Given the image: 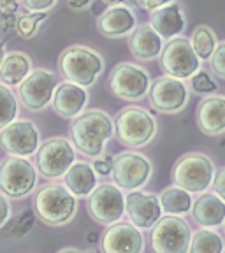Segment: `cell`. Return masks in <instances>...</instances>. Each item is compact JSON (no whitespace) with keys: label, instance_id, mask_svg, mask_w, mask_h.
<instances>
[{"label":"cell","instance_id":"cell-41","mask_svg":"<svg viewBox=\"0 0 225 253\" xmlns=\"http://www.w3.org/2000/svg\"><path fill=\"white\" fill-rule=\"evenodd\" d=\"M104 2H107V4H127V5H131L132 7V2H134V0H104Z\"/></svg>","mask_w":225,"mask_h":253},{"label":"cell","instance_id":"cell-13","mask_svg":"<svg viewBox=\"0 0 225 253\" xmlns=\"http://www.w3.org/2000/svg\"><path fill=\"white\" fill-rule=\"evenodd\" d=\"M88 213L100 225H111L125 213V197L122 188L113 183L97 185L88 195Z\"/></svg>","mask_w":225,"mask_h":253},{"label":"cell","instance_id":"cell-5","mask_svg":"<svg viewBox=\"0 0 225 253\" xmlns=\"http://www.w3.org/2000/svg\"><path fill=\"white\" fill-rule=\"evenodd\" d=\"M215 181V166L202 153H186L173 167V183L188 190L190 194H202Z\"/></svg>","mask_w":225,"mask_h":253},{"label":"cell","instance_id":"cell-46","mask_svg":"<svg viewBox=\"0 0 225 253\" xmlns=\"http://www.w3.org/2000/svg\"><path fill=\"white\" fill-rule=\"evenodd\" d=\"M224 227H225V225H224Z\"/></svg>","mask_w":225,"mask_h":253},{"label":"cell","instance_id":"cell-3","mask_svg":"<svg viewBox=\"0 0 225 253\" xmlns=\"http://www.w3.org/2000/svg\"><path fill=\"white\" fill-rule=\"evenodd\" d=\"M115 134L127 148L146 146L157 134V120L144 107L127 106L115 118Z\"/></svg>","mask_w":225,"mask_h":253},{"label":"cell","instance_id":"cell-23","mask_svg":"<svg viewBox=\"0 0 225 253\" xmlns=\"http://www.w3.org/2000/svg\"><path fill=\"white\" fill-rule=\"evenodd\" d=\"M63 185L76 197H88L97 186V170L87 162H74L63 174Z\"/></svg>","mask_w":225,"mask_h":253},{"label":"cell","instance_id":"cell-34","mask_svg":"<svg viewBox=\"0 0 225 253\" xmlns=\"http://www.w3.org/2000/svg\"><path fill=\"white\" fill-rule=\"evenodd\" d=\"M58 0H21L25 9L28 11H49L51 7H55V4Z\"/></svg>","mask_w":225,"mask_h":253},{"label":"cell","instance_id":"cell-16","mask_svg":"<svg viewBox=\"0 0 225 253\" xmlns=\"http://www.w3.org/2000/svg\"><path fill=\"white\" fill-rule=\"evenodd\" d=\"M100 248L106 253H141L144 250V237L132 221H115L102 234Z\"/></svg>","mask_w":225,"mask_h":253},{"label":"cell","instance_id":"cell-37","mask_svg":"<svg viewBox=\"0 0 225 253\" xmlns=\"http://www.w3.org/2000/svg\"><path fill=\"white\" fill-rule=\"evenodd\" d=\"M9 218H11V204L7 201V195L0 194V227L5 225Z\"/></svg>","mask_w":225,"mask_h":253},{"label":"cell","instance_id":"cell-15","mask_svg":"<svg viewBox=\"0 0 225 253\" xmlns=\"http://www.w3.org/2000/svg\"><path fill=\"white\" fill-rule=\"evenodd\" d=\"M41 135L30 120H14L0 130V148L7 155L30 157L39 150Z\"/></svg>","mask_w":225,"mask_h":253},{"label":"cell","instance_id":"cell-19","mask_svg":"<svg viewBox=\"0 0 225 253\" xmlns=\"http://www.w3.org/2000/svg\"><path fill=\"white\" fill-rule=\"evenodd\" d=\"M135 23L137 21H135V16L131 7L115 4L99 16L97 28L104 37L118 39V37H125L127 34L134 32Z\"/></svg>","mask_w":225,"mask_h":253},{"label":"cell","instance_id":"cell-42","mask_svg":"<svg viewBox=\"0 0 225 253\" xmlns=\"http://www.w3.org/2000/svg\"><path fill=\"white\" fill-rule=\"evenodd\" d=\"M5 56V51H4V42H0V65H2V60Z\"/></svg>","mask_w":225,"mask_h":253},{"label":"cell","instance_id":"cell-26","mask_svg":"<svg viewBox=\"0 0 225 253\" xmlns=\"http://www.w3.org/2000/svg\"><path fill=\"white\" fill-rule=\"evenodd\" d=\"M36 225V211L25 210L16 216L9 218L5 225L0 227V245L7 241H18L25 237Z\"/></svg>","mask_w":225,"mask_h":253},{"label":"cell","instance_id":"cell-22","mask_svg":"<svg viewBox=\"0 0 225 253\" xmlns=\"http://www.w3.org/2000/svg\"><path fill=\"white\" fill-rule=\"evenodd\" d=\"M151 27L162 36V39H173L183 32L185 28V16H183V9L176 2H171L162 7L151 11Z\"/></svg>","mask_w":225,"mask_h":253},{"label":"cell","instance_id":"cell-2","mask_svg":"<svg viewBox=\"0 0 225 253\" xmlns=\"http://www.w3.org/2000/svg\"><path fill=\"white\" fill-rule=\"evenodd\" d=\"M78 197L65 185H46L34 197V211L43 223L51 227L65 225L74 218Z\"/></svg>","mask_w":225,"mask_h":253},{"label":"cell","instance_id":"cell-43","mask_svg":"<svg viewBox=\"0 0 225 253\" xmlns=\"http://www.w3.org/2000/svg\"><path fill=\"white\" fill-rule=\"evenodd\" d=\"M63 252H79L78 248H62L60 250V253H63Z\"/></svg>","mask_w":225,"mask_h":253},{"label":"cell","instance_id":"cell-8","mask_svg":"<svg viewBox=\"0 0 225 253\" xmlns=\"http://www.w3.org/2000/svg\"><path fill=\"white\" fill-rule=\"evenodd\" d=\"M74 162V146L67 137H62V135L46 139L37 150V169L47 179L62 178Z\"/></svg>","mask_w":225,"mask_h":253},{"label":"cell","instance_id":"cell-38","mask_svg":"<svg viewBox=\"0 0 225 253\" xmlns=\"http://www.w3.org/2000/svg\"><path fill=\"white\" fill-rule=\"evenodd\" d=\"M18 9V0H0V18H11Z\"/></svg>","mask_w":225,"mask_h":253},{"label":"cell","instance_id":"cell-24","mask_svg":"<svg viewBox=\"0 0 225 253\" xmlns=\"http://www.w3.org/2000/svg\"><path fill=\"white\" fill-rule=\"evenodd\" d=\"M194 220L202 227H218L225 221V201L217 194H202L194 204Z\"/></svg>","mask_w":225,"mask_h":253},{"label":"cell","instance_id":"cell-40","mask_svg":"<svg viewBox=\"0 0 225 253\" xmlns=\"http://www.w3.org/2000/svg\"><path fill=\"white\" fill-rule=\"evenodd\" d=\"M67 2H69V7L76 9V11H79V9H85L87 5L91 4V0H67Z\"/></svg>","mask_w":225,"mask_h":253},{"label":"cell","instance_id":"cell-7","mask_svg":"<svg viewBox=\"0 0 225 253\" xmlns=\"http://www.w3.org/2000/svg\"><path fill=\"white\" fill-rule=\"evenodd\" d=\"M190 225L178 214H166L151 227L150 243L157 253H185L190 248Z\"/></svg>","mask_w":225,"mask_h":253},{"label":"cell","instance_id":"cell-25","mask_svg":"<svg viewBox=\"0 0 225 253\" xmlns=\"http://www.w3.org/2000/svg\"><path fill=\"white\" fill-rule=\"evenodd\" d=\"M32 72V60L21 51L7 53L0 65V81L7 86H20L21 81Z\"/></svg>","mask_w":225,"mask_h":253},{"label":"cell","instance_id":"cell-33","mask_svg":"<svg viewBox=\"0 0 225 253\" xmlns=\"http://www.w3.org/2000/svg\"><path fill=\"white\" fill-rule=\"evenodd\" d=\"M211 69L215 74L225 79V41L218 44L215 53L211 55Z\"/></svg>","mask_w":225,"mask_h":253},{"label":"cell","instance_id":"cell-39","mask_svg":"<svg viewBox=\"0 0 225 253\" xmlns=\"http://www.w3.org/2000/svg\"><path fill=\"white\" fill-rule=\"evenodd\" d=\"M213 190H215V194L220 195V197L225 201V167L218 170V174L215 176Z\"/></svg>","mask_w":225,"mask_h":253},{"label":"cell","instance_id":"cell-21","mask_svg":"<svg viewBox=\"0 0 225 253\" xmlns=\"http://www.w3.org/2000/svg\"><path fill=\"white\" fill-rule=\"evenodd\" d=\"M129 47L137 60H153L162 53L164 41L162 36L151 27V23H142L134 28L129 39Z\"/></svg>","mask_w":225,"mask_h":253},{"label":"cell","instance_id":"cell-12","mask_svg":"<svg viewBox=\"0 0 225 253\" xmlns=\"http://www.w3.org/2000/svg\"><path fill=\"white\" fill-rule=\"evenodd\" d=\"M113 93L120 100L137 102L150 91V76L142 67L131 62L118 63L109 76Z\"/></svg>","mask_w":225,"mask_h":253},{"label":"cell","instance_id":"cell-18","mask_svg":"<svg viewBox=\"0 0 225 253\" xmlns=\"http://www.w3.org/2000/svg\"><path fill=\"white\" fill-rule=\"evenodd\" d=\"M88 102V91L81 84L63 81L58 83L53 95V109L62 118H76L79 113H83Z\"/></svg>","mask_w":225,"mask_h":253},{"label":"cell","instance_id":"cell-1","mask_svg":"<svg viewBox=\"0 0 225 253\" xmlns=\"http://www.w3.org/2000/svg\"><path fill=\"white\" fill-rule=\"evenodd\" d=\"M115 132L113 120L100 109H90L79 113L71 123V139L78 151L90 158L104 153L106 142Z\"/></svg>","mask_w":225,"mask_h":253},{"label":"cell","instance_id":"cell-11","mask_svg":"<svg viewBox=\"0 0 225 253\" xmlns=\"http://www.w3.org/2000/svg\"><path fill=\"white\" fill-rule=\"evenodd\" d=\"M151 162L137 151H125L113 158V181L122 190H139L151 178Z\"/></svg>","mask_w":225,"mask_h":253},{"label":"cell","instance_id":"cell-45","mask_svg":"<svg viewBox=\"0 0 225 253\" xmlns=\"http://www.w3.org/2000/svg\"><path fill=\"white\" fill-rule=\"evenodd\" d=\"M224 250H225V248H224Z\"/></svg>","mask_w":225,"mask_h":253},{"label":"cell","instance_id":"cell-27","mask_svg":"<svg viewBox=\"0 0 225 253\" xmlns=\"http://www.w3.org/2000/svg\"><path fill=\"white\" fill-rule=\"evenodd\" d=\"M162 211L167 214H185L192 208V197L190 192L181 186H169L158 195Z\"/></svg>","mask_w":225,"mask_h":253},{"label":"cell","instance_id":"cell-36","mask_svg":"<svg viewBox=\"0 0 225 253\" xmlns=\"http://www.w3.org/2000/svg\"><path fill=\"white\" fill-rule=\"evenodd\" d=\"M173 0H134L132 2V7L139 9H146V11H155V9L162 7L166 4H171Z\"/></svg>","mask_w":225,"mask_h":253},{"label":"cell","instance_id":"cell-17","mask_svg":"<svg viewBox=\"0 0 225 253\" xmlns=\"http://www.w3.org/2000/svg\"><path fill=\"white\" fill-rule=\"evenodd\" d=\"M125 211L139 229H151L164 213L158 195L141 190H131L125 199Z\"/></svg>","mask_w":225,"mask_h":253},{"label":"cell","instance_id":"cell-31","mask_svg":"<svg viewBox=\"0 0 225 253\" xmlns=\"http://www.w3.org/2000/svg\"><path fill=\"white\" fill-rule=\"evenodd\" d=\"M47 18L46 11H30V14L20 16L14 23L16 34L21 39H32L39 32V25Z\"/></svg>","mask_w":225,"mask_h":253},{"label":"cell","instance_id":"cell-20","mask_svg":"<svg viewBox=\"0 0 225 253\" xmlns=\"http://www.w3.org/2000/svg\"><path fill=\"white\" fill-rule=\"evenodd\" d=\"M197 125L204 134L218 135L225 132V95H211L201 100L195 113Z\"/></svg>","mask_w":225,"mask_h":253},{"label":"cell","instance_id":"cell-32","mask_svg":"<svg viewBox=\"0 0 225 253\" xmlns=\"http://www.w3.org/2000/svg\"><path fill=\"white\" fill-rule=\"evenodd\" d=\"M192 88L197 93H211V91L217 90V83H215L211 76L206 71H201L199 69L194 76H192Z\"/></svg>","mask_w":225,"mask_h":253},{"label":"cell","instance_id":"cell-29","mask_svg":"<svg viewBox=\"0 0 225 253\" xmlns=\"http://www.w3.org/2000/svg\"><path fill=\"white\" fill-rule=\"evenodd\" d=\"M190 42H192L195 53H197V56L201 60L211 58V55H213L218 46L217 36H215V32L208 25H197L194 28V32H192Z\"/></svg>","mask_w":225,"mask_h":253},{"label":"cell","instance_id":"cell-6","mask_svg":"<svg viewBox=\"0 0 225 253\" xmlns=\"http://www.w3.org/2000/svg\"><path fill=\"white\" fill-rule=\"evenodd\" d=\"M37 185V170L27 157H7L0 164V192L11 199H23Z\"/></svg>","mask_w":225,"mask_h":253},{"label":"cell","instance_id":"cell-44","mask_svg":"<svg viewBox=\"0 0 225 253\" xmlns=\"http://www.w3.org/2000/svg\"><path fill=\"white\" fill-rule=\"evenodd\" d=\"M88 241L95 243V241H97V236H95V234H90V236H88Z\"/></svg>","mask_w":225,"mask_h":253},{"label":"cell","instance_id":"cell-10","mask_svg":"<svg viewBox=\"0 0 225 253\" xmlns=\"http://www.w3.org/2000/svg\"><path fill=\"white\" fill-rule=\"evenodd\" d=\"M58 86V76L47 69H36L21 81L18 86L20 100L28 111L39 113L46 109L53 100V95Z\"/></svg>","mask_w":225,"mask_h":253},{"label":"cell","instance_id":"cell-4","mask_svg":"<svg viewBox=\"0 0 225 253\" xmlns=\"http://www.w3.org/2000/svg\"><path fill=\"white\" fill-rule=\"evenodd\" d=\"M58 69L65 81L91 86L104 71V60L97 51L87 46H71L58 58Z\"/></svg>","mask_w":225,"mask_h":253},{"label":"cell","instance_id":"cell-35","mask_svg":"<svg viewBox=\"0 0 225 253\" xmlns=\"http://www.w3.org/2000/svg\"><path fill=\"white\" fill-rule=\"evenodd\" d=\"M93 169L97 170V174L100 176H109L111 170H113V157L111 155H106V157H97L93 164Z\"/></svg>","mask_w":225,"mask_h":253},{"label":"cell","instance_id":"cell-9","mask_svg":"<svg viewBox=\"0 0 225 253\" xmlns=\"http://www.w3.org/2000/svg\"><path fill=\"white\" fill-rule=\"evenodd\" d=\"M160 67L167 76L188 79L201 69V58L195 53L190 39L173 37L160 53Z\"/></svg>","mask_w":225,"mask_h":253},{"label":"cell","instance_id":"cell-28","mask_svg":"<svg viewBox=\"0 0 225 253\" xmlns=\"http://www.w3.org/2000/svg\"><path fill=\"white\" fill-rule=\"evenodd\" d=\"M224 239L218 232H215L211 227L199 229L195 234H192L188 252L192 253H220L224 252Z\"/></svg>","mask_w":225,"mask_h":253},{"label":"cell","instance_id":"cell-30","mask_svg":"<svg viewBox=\"0 0 225 253\" xmlns=\"http://www.w3.org/2000/svg\"><path fill=\"white\" fill-rule=\"evenodd\" d=\"M18 118V99L7 84H0V130Z\"/></svg>","mask_w":225,"mask_h":253},{"label":"cell","instance_id":"cell-14","mask_svg":"<svg viewBox=\"0 0 225 253\" xmlns=\"http://www.w3.org/2000/svg\"><path fill=\"white\" fill-rule=\"evenodd\" d=\"M188 102V88L183 79L164 76L150 84V106L162 115H176Z\"/></svg>","mask_w":225,"mask_h":253}]
</instances>
